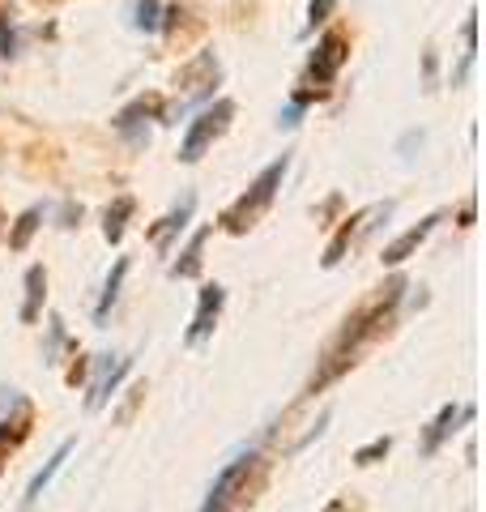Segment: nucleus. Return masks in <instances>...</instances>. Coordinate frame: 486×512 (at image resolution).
Masks as SVG:
<instances>
[{
    "mask_svg": "<svg viewBox=\"0 0 486 512\" xmlns=\"http://www.w3.org/2000/svg\"><path fill=\"white\" fill-rule=\"evenodd\" d=\"M405 286H410V282H405L401 274H397V278H388V282L380 286V295H376V299H367L363 308H354V312L342 320V329H337L333 338L324 342L320 363H316L312 380H307L303 397H316V393L329 389V384H337L354 363L363 359V350H371L388 329H393L397 308H401V299H405Z\"/></svg>",
    "mask_w": 486,
    "mask_h": 512,
    "instance_id": "obj_1",
    "label": "nucleus"
},
{
    "mask_svg": "<svg viewBox=\"0 0 486 512\" xmlns=\"http://www.w3.org/2000/svg\"><path fill=\"white\" fill-rule=\"evenodd\" d=\"M269 483V457L248 448V453H239L235 461H226V470L214 478V487H209L201 512H239L256 504V495L265 491Z\"/></svg>",
    "mask_w": 486,
    "mask_h": 512,
    "instance_id": "obj_2",
    "label": "nucleus"
},
{
    "mask_svg": "<svg viewBox=\"0 0 486 512\" xmlns=\"http://www.w3.org/2000/svg\"><path fill=\"white\" fill-rule=\"evenodd\" d=\"M286 171H290V154L273 158V163L248 184V192H239V197L218 214V227H222L226 235H248L256 222L269 214V205H273V197H278V188H282V180H286Z\"/></svg>",
    "mask_w": 486,
    "mask_h": 512,
    "instance_id": "obj_3",
    "label": "nucleus"
},
{
    "mask_svg": "<svg viewBox=\"0 0 486 512\" xmlns=\"http://www.w3.org/2000/svg\"><path fill=\"white\" fill-rule=\"evenodd\" d=\"M222 82V64L214 52H197L180 64V73H175V103H167V120H175L180 111L188 107H205L214 103V90Z\"/></svg>",
    "mask_w": 486,
    "mask_h": 512,
    "instance_id": "obj_4",
    "label": "nucleus"
},
{
    "mask_svg": "<svg viewBox=\"0 0 486 512\" xmlns=\"http://www.w3.org/2000/svg\"><path fill=\"white\" fill-rule=\"evenodd\" d=\"M231 120H235V103L231 99H214V103H205L197 116H192V124H188V133H184V141H180V163H201V158L214 150V141H222L226 137V128H231Z\"/></svg>",
    "mask_w": 486,
    "mask_h": 512,
    "instance_id": "obj_5",
    "label": "nucleus"
},
{
    "mask_svg": "<svg viewBox=\"0 0 486 512\" xmlns=\"http://www.w3.org/2000/svg\"><path fill=\"white\" fill-rule=\"evenodd\" d=\"M346 60H350V35L346 30H324L312 60H307V86L329 90L337 82V73L346 69Z\"/></svg>",
    "mask_w": 486,
    "mask_h": 512,
    "instance_id": "obj_6",
    "label": "nucleus"
},
{
    "mask_svg": "<svg viewBox=\"0 0 486 512\" xmlns=\"http://www.w3.org/2000/svg\"><path fill=\"white\" fill-rule=\"evenodd\" d=\"M150 120H167V99L154 94V90L150 94H137L128 107H120L111 124H116L120 133L133 141V146H141V141H150Z\"/></svg>",
    "mask_w": 486,
    "mask_h": 512,
    "instance_id": "obj_7",
    "label": "nucleus"
},
{
    "mask_svg": "<svg viewBox=\"0 0 486 512\" xmlns=\"http://www.w3.org/2000/svg\"><path fill=\"white\" fill-rule=\"evenodd\" d=\"M222 308H226V286L222 282H205L197 291V312H192V325L184 329V346H201L205 338H214L218 320H222Z\"/></svg>",
    "mask_w": 486,
    "mask_h": 512,
    "instance_id": "obj_8",
    "label": "nucleus"
},
{
    "mask_svg": "<svg viewBox=\"0 0 486 512\" xmlns=\"http://www.w3.org/2000/svg\"><path fill=\"white\" fill-rule=\"evenodd\" d=\"M158 30L167 35V52H188L192 43H201L205 35V18L192 5H162V22Z\"/></svg>",
    "mask_w": 486,
    "mask_h": 512,
    "instance_id": "obj_9",
    "label": "nucleus"
},
{
    "mask_svg": "<svg viewBox=\"0 0 486 512\" xmlns=\"http://www.w3.org/2000/svg\"><path fill=\"white\" fill-rule=\"evenodd\" d=\"M192 214H197V197H192V192H184V197L180 201H175L171 205V210L167 214H162L158 222H154V227L150 231H145V235H150V244L162 252V256H167L171 248H175V239H180L184 231H188V222H192Z\"/></svg>",
    "mask_w": 486,
    "mask_h": 512,
    "instance_id": "obj_10",
    "label": "nucleus"
},
{
    "mask_svg": "<svg viewBox=\"0 0 486 512\" xmlns=\"http://www.w3.org/2000/svg\"><path fill=\"white\" fill-rule=\"evenodd\" d=\"M376 210H380V205H367V210H354L350 218H342V227H337V235L329 239V248H324V256H320L324 269H337V265H342L346 252L354 248V239L376 227V222H371V218H376Z\"/></svg>",
    "mask_w": 486,
    "mask_h": 512,
    "instance_id": "obj_11",
    "label": "nucleus"
},
{
    "mask_svg": "<svg viewBox=\"0 0 486 512\" xmlns=\"http://www.w3.org/2000/svg\"><path fill=\"white\" fill-rule=\"evenodd\" d=\"M30 427H35V406H30L26 397H18L13 414H5V419H0V474H5V461L26 444Z\"/></svg>",
    "mask_w": 486,
    "mask_h": 512,
    "instance_id": "obj_12",
    "label": "nucleus"
},
{
    "mask_svg": "<svg viewBox=\"0 0 486 512\" xmlns=\"http://www.w3.org/2000/svg\"><path fill=\"white\" fill-rule=\"evenodd\" d=\"M440 222H444V210H431L423 222H418V227H410V231H401L397 239H393V244H384V252H380V261L388 265V269H393V265H401V261H410V256L418 252V248H423L427 244V235L435 231V227H440Z\"/></svg>",
    "mask_w": 486,
    "mask_h": 512,
    "instance_id": "obj_13",
    "label": "nucleus"
},
{
    "mask_svg": "<svg viewBox=\"0 0 486 512\" xmlns=\"http://www.w3.org/2000/svg\"><path fill=\"white\" fill-rule=\"evenodd\" d=\"M465 419H474V406H457V402H448V406H440V414L423 427V440H418V453L423 457H435L440 453V444L457 431V423H465Z\"/></svg>",
    "mask_w": 486,
    "mask_h": 512,
    "instance_id": "obj_14",
    "label": "nucleus"
},
{
    "mask_svg": "<svg viewBox=\"0 0 486 512\" xmlns=\"http://www.w3.org/2000/svg\"><path fill=\"white\" fill-rule=\"evenodd\" d=\"M128 372H133V355H116V363H107V367H103V376L90 384V393H86V410H90V414H99V410L111 402V397H116V389L124 384V376H128Z\"/></svg>",
    "mask_w": 486,
    "mask_h": 512,
    "instance_id": "obj_15",
    "label": "nucleus"
},
{
    "mask_svg": "<svg viewBox=\"0 0 486 512\" xmlns=\"http://www.w3.org/2000/svg\"><path fill=\"white\" fill-rule=\"evenodd\" d=\"M73 448H77L73 440H64V444L56 448V453H52V457H47V466H43V470H39L35 478H30V487H26V495H22V504H26V508H30V504H35V500H39V495H43L47 487H52V478H56V474L64 470V461H69V457H73Z\"/></svg>",
    "mask_w": 486,
    "mask_h": 512,
    "instance_id": "obj_16",
    "label": "nucleus"
},
{
    "mask_svg": "<svg viewBox=\"0 0 486 512\" xmlns=\"http://www.w3.org/2000/svg\"><path fill=\"white\" fill-rule=\"evenodd\" d=\"M43 299H47V269L43 265H30L26 269V299H22V325H35L39 312H43Z\"/></svg>",
    "mask_w": 486,
    "mask_h": 512,
    "instance_id": "obj_17",
    "label": "nucleus"
},
{
    "mask_svg": "<svg viewBox=\"0 0 486 512\" xmlns=\"http://www.w3.org/2000/svg\"><path fill=\"white\" fill-rule=\"evenodd\" d=\"M205 239H209V227H201L197 235L188 239V248L180 252V261L171 265V278H180V282H192V278H201V265H205Z\"/></svg>",
    "mask_w": 486,
    "mask_h": 512,
    "instance_id": "obj_18",
    "label": "nucleus"
},
{
    "mask_svg": "<svg viewBox=\"0 0 486 512\" xmlns=\"http://www.w3.org/2000/svg\"><path fill=\"white\" fill-rule=\"evenodd\" d=\"M124 278H128V256H120V261L111 265V274L103 282V295H99V303H94V325H107V316H111V308H116V299H120Z\"/></svg>",
    "mask_w": 486,
    "mask_h": 512,
    "instance_id": "obj_19",
    "label": "nucleus"
},
{
    "mask_svg": "<svg viewBox=\"0 0 486 512\" xmlns=\"http://www.w3.org/2000/svg\"><path fill=\"white\" fill-rule=\"evenodd\" d=\"M137 214V201L133 197H116L107 205V214H103V239L107 244H120L124 231H128V218Z\"/></svg>",
    "mask_w": 486,
    "mask_h": 512,
    "instance_id": "obj_20",
    "label": "nucleus"
},
{
    "mask_svg": "<svg viewBox=\"0 0 486 512\" xmlns=\"http://www.w3.org/2000/svg\"><path fill=\"white\" fill-rule=\"evenodd\" d=\"M39 227H43V205H30V210H22L18 222L9 227V248H13V252H26Z\"/></svg>",
    "mask_w": 486,
    "mask_h": 512,
    "instance_id": "obj_21",
    "label": "nucleus"
},
{
    "mask_svg": "<svg viewBox=\"0 0 486 512\" xmlns=\"http://www.w3.org/2000/svg\"><path fill=\"white\" fill-rule=\"evenodd\" d=\"M333 9H337V0H307V22H303L299 35H303V39H312V35H316V26H324V22L333 18Z\"/></svg>",
    "mask_w": 486,
    "mask_h": 512,
    "instance_id": "obj_22",
    "label": "nucleus"
},
{
    "mask_svg": "<svg viewBox=\"0 0 486 512\" xmlns=\"http://www.w3.org/2000/svg\"><path fill=\"white\" fill-rule=\"evenodd\" d=\"M388 453H393V436H376V440H371V444H363L359 448V453H354V466H376V461H384Z\"/></svg>",
    "mask_w": 486,
    "mask_h": 512,
    "instance_id": "obj_23",
    "label": "nucleus"
},
{
    "mask_svg": "<svg viewBox=\"0 0 486 512\" xmlns=\"http://www.w3.org/2000/svg\"><path fill=\"white\" fill-rule=\"evenodd\" d=\"M158 22H162V5H158V0H137V5H133V26L150 35V30H158Z\"/></svg>",
    "mask_w": 486,
    "mask_h": 512,
    "instance_id": "obj_24",
    "label": "nucleus"
},
{
    "mask_svg": "<svg viewBox=\"0 0 486 512\" xmlns=\"http://www.w3.org/2000/svg\"><path fill=\"white\" fill-rule=\"evenodd\" d=\"M18 52V35H13V9H0V56H13Z\"/></svg>",
    "mask_w": 486,
    "mask_h": 512,
    "instance_id": "obj_25",
    "label": "nucleus"
},
{
    "mask_svg": "<svg viewBox=\"0 0 486 512\" xmlns=\"http://www.w3.org/2000/svg\"><path fill=\"white\" fill-rule=\"evenodd\" d=\"M47 325H52V342H47V350H43V363H56V350L64 346V320H60V316H52Z\"/></svg>",
    "mask_w": 486,
    "mask_h": 512,
    "instance_id": "obj_26",
    "label": "nucleus"
},
{
    "mask_svg": "<svg viewBox=\"0 0 486 512\" xmlns=\"http://www.w3.org/2000/svg\"><path fill=\"white\" fill-rule=\"evenodd\" d=\"M86 372H90V359H86V355H77V350H73V367L64 372V384H73V389H77V384L86 380Z\"/></svg>",
    "mask_w": 486,
    "mask_h": 512,
    "instance_id": "obj_27",
    "label": "nucleus"
},
{
    "mask_svg": "<svg viewBox=\"0 0 486 512\" xmlns=\"http://www.w3.org/2000/svg\"><path fill=\"white\" fill-rule=\"evenodd\" d=\"M461 35H465V52H474V47H478V13H469V18H465Z\"/></svg>",
    "mask_w": 486,
    "mask_h": 512,
    "instance_id": "obj_28",
    "label": "nucleus"
},
{
    "mask_svg": "<svg viewBox=\"0 0 486 512\" xmlns=\"http://www.w3.org/2000/svg\"><path fill=\"white\" fill-rule=\"evenodd\" d=\"M60 218H64V222H60V227H69V231H73V227H81V205H73V201H64V210H60Z\"/></svg>",
    "mask_w": 486,
    "mask_h": 512,
    "instance_id": "obj_29",
    "label": "nucleus"
},
{
    "mask_svg": "<svg viewBox=\"0 0 486 512\" xmlns=\"http://www.w3.org/2000/svg\"><path fill=\"white\" fill-rule=\"evenodd\" d=\"M299 120H303V107H299L295 99H290V107H286V111H282V116H278V124H282V128H295Z\"/></svg>",
    "mask_w": 486,
    "mask_h": 512,
    "instance_id": "obj_30",
    "label": "nucleus"
},
{
    "mask_svg": "<svg viewBox=\"0 0 486 512\" xmlns=\"http://www.w3.org/2000/svg\"><path fill=\"white\" fill-rule=\"evenodd\" d=\"M457 222H461V227H474V197H469V201L461 205V214H457Z\"/></svg>",
    "mask_w": 486,
    "mask_h": 512,
    "instance_id": "obj_31",
    "label": "nucleus"
},
{
    "mask_svg": "<svg viewBox=\"0 0 486 512\" xmlns=\"http://www.w3.org/2000/svg\"><path fill=\"white\" fill-rule=\"evenodd\" d=\"M35 5H69V0H35Z\"/></svg>",
    "mask_w": 486,
    "mask_h": 512,
    "instance_id": "obj_32",
    "label": "nucleus"
},
{
    "mask_svg": "<svg viewBox=\"0 0 486 512\" xmlns=\"http://www.w3.org/2000/svg\"><path fill=\"white\" fill-rule=\"evenodd\" d=\"M0 235H5V210H0Z\"/></svg>",
    "mask_w": 486,
    "mask_h": 512,
    "instance_id": "obj_33",
    "label": "nucleus"
}]
</instances>
